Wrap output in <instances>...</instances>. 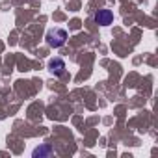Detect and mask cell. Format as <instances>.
I'll return each instance as SVG.
<instances>
[{
    "instance_id": "obj_4",
    "label": "cell",
    "mask_w": 158,
    "mask_h": 158,
    "mask_svg": "<svg viewBox=\"0 0 158 158\" xmlns=\"http://www.w3.org/2000/svg\"><path fill=\"white\" fill-rule=\"evenodd\" d=\"M54 152V149L48 145V143H43V145H39V147H35L34 149V158H45V156H50Z\"/></svg>"
},
{
    "instance_id": "obj_2",
    "label": "cell",
    "mask_w": 158,
    "mask_h": 158,
    "mask_svg": "<svg viewBox=\"0 0 158 158\" xmlns=\"http://www.w3.org/2000/svg\"><path fill=\"white\" fill-rule=\"evenodd\" d=\"M93 21H95V24H99V26H110V24L114 23V13H112L110 10H99V11H95Z\"/></svg>"
},
{
    "instance_id": "obj_3",
    "label": "cell",
    "mask_w": 158,
    "mask_h": 158,
    "mask_svg": "<svg viewBox=\"0 0 158 158\" xmlns=\"http://www.w3.org/2000/svg\"><path fill=\"white\" fill-rule=\"evenodd\" d=\"M65 61L61 60V58H52L50 61H48V71L54 74V76H61L63 73H65Z\"/></svg>"
},
{
    "instance_id": "obj_1",
    "label": "cell",
    "mask_w": 158,
    "mask_h": 158,
    "mask_svg": "<svg viewBox=\"0 0 158 158\" xmlns=\"http://www.w3.org/2000/svg\"><path fill=\"white\" fill-rule=\"evenodd\" d=\"M47 45L48 47H52V48H60V47H63L65 45V41H67V32L63 30V28H50L48 32H47Z\"/></svg>"
}]
</instances>
